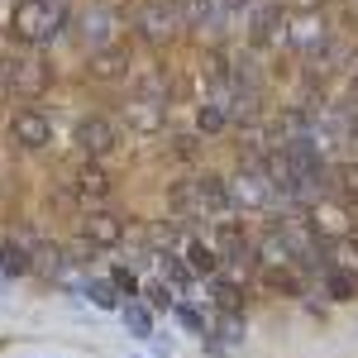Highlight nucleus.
I'll return each instance as SVG.
<instances>
[{
    "label": "nucleus",
    "instance_id": "nucleus-1",
    "mask_svg": "<svg viewBox=\"0 0 358 358\" xmlns=\"http://www.w3.org/2000/svg\"><path fill=\"white\" fill-rule=\"evenodd\" d=\"M67 20V10H62V0H20L15 5V20H10V34L20 38V43H53L57 29Z\"/></svg>",
    "mask_w": 358,
    "mask_h": 358
},
{
    "label": "nucleus",
    "instance_id": "nucleus-2",
    "mask_svg": "<svg viewBox=\"0 0 358 358\" xmlns=\"http://www.w3.org/2000/svg\"><path fill=\"white\" fill-rule=\"evenodd\" d=\"M277 201V187L268 182V172L263 167H248L229 182V206H239V210H263V206H273Z\"/></svg>",
    "mask_w": 358,
    "mask_h": 358
},
{
    "label": "nucleus",
    "instance_id": "nucleus-3",
    "mask_svg": "<svg viewBox=\"0 0 358 358\" xmlns=\"http://www.w3.org/2000/svg\"><path fill=\"white\" fill-rule=\"evenodd\" d=\"M177 24H182V20H177V10H172L167 0H143L134 10V29L148 43H167V38L177 34Z\"/></svg>",
    "mask_w": 358,
    "mask_h": 358
},
{
    "label": "nucleus",
    "instance_id": "nucleus-4",
    "mask_svg": "<svg viewBox=\"0 0 358 358\" xmlns=\"http://www.w3.org/2000/svg\"><path fill=\"white\" fill-rule=\"evenodd\" d=\"M287 43L301 48V53H325V43H330V24H325L315 10H306V15H296V20L287 24Z\"/></svg>",
    "mask_w": 358,
    "mask_h": 358
},
{
    "label": "nucleus",
    "instance_id": "nucleus-5",
    "mask_svg": "<svg viewBox=\"0 0 358 358\" xmlns=\"http://www.w3.org/2000/svg\"><path fill=\"white\" fill-rule=\"evenodd\" d=\"M124 124L138 129V134H158L167 124V101H158V96H129L124 101Z\"/></svg>",
    "mask_w": 358,
    "mask_h": 358
},
{
    "label": "nucleus",
    "instance_id": "nucleus-6",
    "mask_svg": "<svg viewBox=\"0 0 358 358\" xmlns=\"http://www.w3.org/2000/svg\"><path fill=\"white\" fill-rule=\"evenodd\" d=\"M77 143H82L86 158H106L115 143H120V134H115L110 120H101V115H91V120H82L77 124Z\"/></svg>",
    "mask_w": 358,
    "mask_h": 358
},
{
    "label": "nucleus",
    "instance_id": "nucleus-7",
    "mask_svg": "<svg viewBox=\"0 0 358 358\" xmlns=\"http://www.w3.org/2000/svg\"><path fill=\"white\" fill-rule=\"evenodd\" d=\"M53 86V67L43 62V57H24V62H15V82H10V91H20V96H43Z\"/></svg>",
    "mask_w": 358,
    "mask_h": 358
},
{
    "label": "nucleus",
    "instance_id": "nucleus-8",
    "mask_svg": "<svg viewBox=\"0 0 358 358\" xmlns=\"http://www.w3.org/2000/svg\"><path fill=\"white\" fill-rule=\"evenodd\" d=\"M10 138H15L20 148H43V143L53 138V124H48V115H38V110H20L15 124H10Z\"/></svg>",
    "mask_w": 358,
    "mask_h": 358
},
{
    "label": "nucleus",
    "instance_id": "nucleus-9",
    "mask_svg": "<svg viewBox=\"0 0 358 358\" xmlns=\"http://www.w3.org/2000/svg\"><path fill=\"white\" fill-rule=\"evenodd\" d=\"M82 239H91L96 248H115L120 239H124V220L110 215V210H91V215L82 220Z\"/></svg>",
    "mask_w": 358,
    "mask_h": 358
},
{
    "label": "nucleus",
    "instance_id": "nucleus-10",
    "mask_svg": "<svg viewBox=\"0 0 358 358\" xmlns=\"http://www.w3.org/2000/svg\"><path fill=\"white\" fill-rule=\"evenodd\" d=\"M110 34H115V10L110 5H91L82 15V38L86 48L96 53V48H110Z\"/></svg>",
    "mask_w": 358,
    "mask_h": 358
},
{
    "label": "nucleus",
    "instance_id": "nucleus-11",
    "mask_svg": "<svg viewBox=\"0 0 358 358\" xmlns=\"http://www.w3.org/2000/svg\"><path fill=\"white\" fill-rule=\"evenodd\" d=\"M310 229L320 239H349V215L334 206V201H315L310 206Z\"/></svg>",
    "mask_w": 358,
    "mask_h": 358
},
{
    "label": "nucleus",
    "instance_id": "nucleus-12",
    "mask_svg": "<svg viewBox=\"0 0 358 358\" xmlns=\"http://www.w3.org/2000/svg\"><path fill=\"white\" fill-rule=\"evenodd\" d=\"M253 253H258L263 268H292V263H296V248H292V239H287V229H268L263 244L253 248Z\"/></svg>",
    "mask_w": 358,
    "mask_h": 358
},
{
    "label": "nucleus",
    "instance_id": "nucleus-13",
    "mask_svg": "<svg viewBox=\"0 0 358 358\" xmlns=\"http://www.w3.org/2000/svg\"><path fill=\"white\" fill-rule=\"evenodd\" d=\"M124 67H129V48H120V43H110V48H96V53H91V62H86V72H91L96 82H115Z\"/></svg>",
    "mask_w": 358,
    "mask_h": 358
},
{
    "label": "nucleus",
    "instance_id": "nucleus-14",
    "mask_svg": "<svg viewBox=\"0 0 358 358\" xmlns=\"http://www.w3.org/2000/svg\"><path fill=\"white\" fill-rule=\"evenodd\" d=\"M196 192H201L206 215H224V210H229V182H224V177H215V172L196 177Z\"/></svg>",
    "mask_w": 358,
    "mask_h": 358
},
{
    "label": "nucleus",
    "instance_id": "nucleus-15",
    "mask_svg": "<svg viewBox=\"0 0 358 358\" xmlns=\"http://www.w3.org/2000/svg\"><path fill=\"white\" fill-rule=\"evenodd\" d=\"M72 192L82 196L86 206H91V201H106V196H110V177H106V167L86 163L82 172H77V182H72Z\"/></svg>",
    "mask_w": 358,
    "mask_h": 358
},
{
    "label": "nucleus",
    "instance_id": "nucleus-16",
    "mask_svg": "<svg viewBox=\"0 0 358 358\" xmlns=\"http://www.w3.org/2000/svg\"><path fill=\"white\" fill-rule=\"evenodd\" d=\"M29 258H34V273H43V277H57V282L67 277V263H72V258H67V253H62L57 244H38L34 253H29Z\"/></svg>",
    "mask_w": 358,
    "mask_h": 358
},
{
    "label": "nucleus",
    "instance_id": "nucleus-17",
    "mask_svg": "<svg viewBox=\"0 0 358 358\" xmlns=\"http://www.w3.org/2000/svg\"><path fill=\"white\" fill-rule=\"evenodd\" d=\"M172 10H177V20L187 29H206L215 20V10H210V0H172Z\"/></svg>",
    "mask_w": 358,
    "mask_h": 358
},
{
    "label": "nucleus",
    "instance_id": "nucleus-18",
    "mask_svg": "<svg viewBox=\"0 0 358 358\" xmlns=\"http://www.w3.org/2000/svg\"><path fill=\"white\" fill-rule=\"evenodd\" d=\"M0 273H10V277L34 273V258H29V248H20L15 239H5V244H0Z\"/></svg>",
    "mask_w": 358,
    "mask_h": 358
},
{
    "label": "nucleus",
    "instance_id": "nucleus-19",
    "mask_svg": "<svg viewBox=\"0 0 358 358\" xmlns=\"http://www.w3.org/2000/svg\"><path fill=\"white\" fill-rule=\"evenodd\" d=\"M325 292H330L334 301H354L358 296V277L344 273V268H330V273H325Z\"/></svg>",
    "mask_w": 358,
    "mask_h": 358
},
{
    "label": "nucleus",
    "instance_id": "nucleus-20",
    "mask_svg": "<svg viewBox=\"0 0 358 358\" xmlns=\"http://www.w3.org/2000/svg\"><path fill=\"white\" fill-rule=\"evenodd\" d=\"M172 206H177L182 215H206L201 192H196V177H192V182H177V187H172Z\"/></svg>",
    "mask_w": 358,
    "mask_h": 358
},
{
    "label": "nucleus",
    "instance_id": "nucleus-21",
    "mask_svg": "<svg viewBox=\"0 0 358 358\" xmlns=\"http://www.w3.org/2000/svg\"><path fill=\"white\" fill-rule=\"evenodd\" d=\"M187 258H192V273H206V277H215V268H220V253H215V244H201V239L187 248Z\"/></svg>",
    "mask_w": 358,
    "mask_h": 358
},
{
    "label": "nucleus",
    "instance_id": "nucleus-22",
    "mask_svg": "<svg viewBox=\"0 0 358 358\" xmlns=\"http://www.w3.org/2000/svg\"><path fill=\"white\" fill-rule=\"evenodd\" d=\"M263 282H268L273 292H287V296H301V282H296V273H292V268H268V273H263Z\"/></svg>",
    "mask_w": 358,
    "mask_h": 358
},
{
    "label": "nucleus",
    "instance_id": "nucleus-23",
    "mask_svg": "<svg viewBox=\"0 0 358 358\" xmlns=\"http://www.w3.org/2000/svg\"><path fill=\"white\" fill-rule=\"evenodd\" d=\"M143 239H148L153 248H163V253H172V244L182 239V229H177V224H148V229H143Z\"/></svg>",
    "mask_w": 358,
    "mask_h": 358
},
{
    "label": "nucleus",
    "instance_id": "nucleus-24",
    "mask_svg": "<svg viewBox=\"0 0 358 358\" xmlns=\"http://www.w3.org/2000/svg\"><path fill=\"white\" fill-rule=\"evenodd\" d=\"M124 325H129V330L138 334V339H148V334H153V315H148V310H143V306H124Z\"/></svg>",
    "mask_w": 358,
    "mask_h": 358
},
{
    "label": "nucleus",
    "instance_id": "nucleus-25",
    "mask_svg": "<svg viewBox=\"0 0 358 358\" xmlns=\"http://www.w3.org/2000/svg\"><path fill=\"white\" fill-rule=\"evenodd\" d=\"M224 120H229V115H224L220 106H201V110H196V129H201V134H215V129H224Z\"/></svg>",
    "mask_w": 358,
    "mask_h": 358
},
{
    "label": "nucleus",
    "instance_id": "nucleus-26",
    "mask_svg": "<svg viewBox=\"0 0 358 358\" xmlns=\"http://www.w3.org/2000/svg\"><path fill=\"white\" fill-rule=\"evenodd\" d=\"M215 334H220V344H239V339H244V320H239V310H224Z\"/></svg>",
    "mask_w": 358,
    "mask_h": 358
},
{
    "label": "nucleus",
    "instance_id": "nucleus-27",
    "mask_svg": "<svg viewBox=\"0 0 358 358\" xmlns=\"http://www.w3.org/2000/svg\"><path fill=\"white\" fill-rule=\"evenodd\" d=\"M201 77H206L210 86H224V77H229V72H224V53H206L201 57Z\"/></svg>",
    "mask_w": 358,
    "mask_h": 358
},
{
    "label": "nucleus",
    "instance_id": "nucleus-28",
    "mask_svg": "<svg viewBox=\"0 0 358 358\" xmlns=\"http://www.w3.org/2000/svg\"><path fill=\"white\" fill-rule=\"evenodd\" d=\"M86 292H91V301L101 306V310H115V306H120V292H115V282H91Z\"/></svg>",
    "mask_w": 358,
    "mask_h": 358
},
{
    "label": "nucleus",
    "instance_id": "nucleus-29",
    "mask_svg": "<svg viewBox=\"0 0 358 358\" xmlns=\"http://www.w3.org/2000/svg\"><path fill=\"white\" fill-rule=\"evenodd\" d=\"M163 277L172 282V287H187V282H192V268H187V263H177L172 253H163Z\"/></svg>",
    "mask_w": 358,
    "mask_h": 358
},
{
    "label": "nucleus",
    "instance_id": "nucleus-30",
    "mask_svg": "<svg viewBox=\"0 0 358 358\" xmlns=\"http://www.w3.org/2000/svg\"><path fill=\"white\" fill-rule=\"evenodd\" d=\"M334 253H339L344 273H358V239H334Z\"/></svg>",
    "mask_w": 358,
    "mask_h": 358
},
{
    "label": "nucleus",
    "instance_id": "nucleus-31",
    "mask_svg": "<svg viewBox=\"0 0 358 358\" xmlns=\"http://www.w3.org/2000/svg\"><path fill=\"white\" fill-rule=\"evenodd\" d=\"M143 296H148V306H153V310H167V306H172L167 282H148V287H143Z\"/></svg>",
    "mask_w": 358,
    "mask_h": 358
},
{
    "label": "nucleus",
    "instance_id": "nucleus-32",
    "mask_svg": "<svg viewBox=\"0 0 358 358\" xmlns=\"http://www.w3.org/2000/svg\"><path fill=\"white\" fill-rule=\"evenodd\" d=\"M215 301H220L224 310H239V287H234V282H215Z\"/></svg>",
    "mask_w": 358,
    "mask_h": 358
},
{
    "label": "nucleus",
    "instance_id": "nucleus-33",
    "mask_svg": "<svg viewBox=\"0 0 358 358\" xmlns=\"http://www.w3.org/2000/svg\"><path fill=\"white\" fill-rule=\"evenodd\" d=\"M110 282H115V292H124V296H138V277L129 273V268H115Z\"/></svg>",
    "mask_w": 358,
    "mask_h": 358
},
{
    "label": "nucleus",
    "instance_id": "nucleus-34",
    "mask_svg": "<svg viewBox=\"0 0 358 358\" xmlns=\"http://www.w3.org/2000/svg\"><path fill=\"white\" fill-rule=\"evenodd\" d=\"M172 153H177V158H196V138L192 134H177V138H172Z\"/></svg>",
    "mask_w": 358,
    "mask_h": 358
},
{
    "label": "nucleus",
    "instance_id": "nucleus-35",
    "mask_svg": "<svg viewBox=\"0 0 358 358\" xmlns=\"http://www.w3.org/2000/svg\"><path fill=\"white\" fill-rule=\"evenodd\" d=\"M177 315H182V325H187L192 334H201V330H206V325H201V315H196L192 306H177Z\"/></svg>",
    "mask_w": 358,
    "mask_h": 358
},
{
    "label": "nucleus",
    "instance_id": "nucleus-36",
    "mask_svg": "<svg viewBox=\"0 0 358 358\" xmlns=\"http://www.w3.org/2000/svg\"><path fill=\"white\" fill-rule=\"evenodd\" d=\"M10 82H15V62H10V57H0V96L10 91Z\"/></svg>",
    "mask_w": 358,
    "mask_h": 358
},
{
    "label": "nucleus",
    "instance_id": "nucleus-37",
    "mask_svg": "<svg viewBox=\"0 0 358 358\" xmlns=\"http://www.w3.org/2000/svg\"><path fill=\"white\" fill-rule=\"evenodd\" d=\"M224 10H239V5H253V0H220Z\"/></svg>",
    "mask_w": 358,
    "mask_h": 358
},
{
    "label": "nucleus",
    "instance_id": "nucleus-38",
    "mask_svg": "<svg viewBox=\"0 0 358 358\" xmlns=\"http://www.w3.org/2000/svg\"><path fill=\"white\" fill-rule=\"evenodd\" d=\"M349 67H354V77H358V48H354V53H349Z\"/></svg>",
    "mask_w": 358,
    "mask_h": 358
},
{
    "label": "nucleus",
    "instance_id": "nucleus-39",
    "mask_svg": "<svg viewBox=\"0 0 358 358\" xmlns=\"http://www.w3.org/2000/svg\"><path fill=\"white\" fill-rule=\"evenodd\" d=\"M354 106H358V77H354Z\"/></svg>",
    "mask_w": 358,
    "mask_h": 358
}]
</instances>
